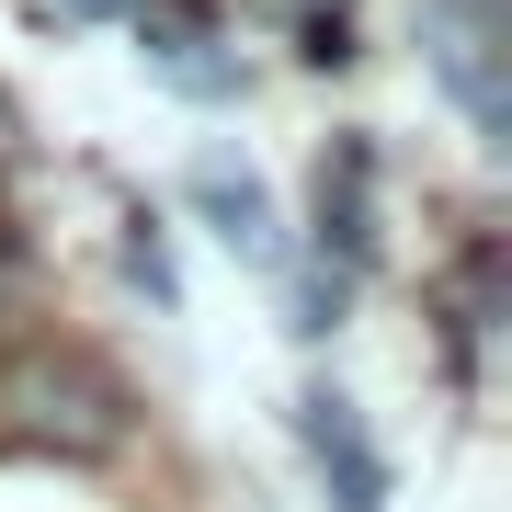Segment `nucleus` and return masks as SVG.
Here are the masks:
<instances>
[{
  "label": "nucleus",
  "mask_w": 512,
  "mask_h": 512,
  "mask_svg": "<svg viewBox=\"0 0 512 512\" xmlns=\"http://www.w3.org/2000/svg\"><path fill=\"white\" fill-rule=\"evenodd\" d=\"M296 444H308L330 512H387V456H376L365 410H353L342 387H308V399H296Z\"/></svg>",
  "instance_id": "obj_2"
},
{
  "label": "nucleus",
  "mask_w": 512,
  "mask_h": 512,
  "mask_svg": "<svg viewBox=\"0 0 512 512\" xmlns=\"http://www.w3.org/2000/svg\"><path fill=\"white\" fill-rule=\"evenodd\" d=\"M80 12H103V0H80Z\"/></svg>",
  "instance_id": "obj_8"
},
{
  "label": "nucleus",
  "mask_w": 512,
  "mask_h": 512,
  "mask_svg": "<svg viewBox=\"0 0 512 512\" xmlns=\"http://www.w3.org/2000/svg\"><path fill=\"white\" fill-rule=\"evenodd\" d=\"M126 274L148 285V308H183V285H171V251H160V228H148V217L126 228Z\"/></svg>",
  "instance_id": "obj_7"
},
{
  "label": "nucleus",
  "mask_w": 512,
  "mask_h": 512,
  "mask_svg": "<svg viewBox=\"0 0 512 512\" xmlns=\"http://www.w3.org/2000/svg\"><path fill=\"white\" fill-rule=\"evenodd\" d=\"M365 183H376V160L342 137V148L319 160V262H330V274H353V262L376 251V228H365Z\"/></svg>",
  "instance_id": "obj_6"
},
{
  "label": "nucleus",
  "mask_w": 512,
  "mask_h": 512,
  "mask_svg": "<svg viewBox=\"0 0 512 512\" xmlns=\"http://www.w3.org/2000/svg\"><path fill=\"white\" fill-rule=\"evenodd\" d=\"M137 46H148V69L183 103H228L239 92V57H217V23L183 12V0H137Z\"/></svg>",
  "instance_id": "obj_4"
},
{
  "label": "nucleus",
  "mask_w": 512,
  "mask_h": 512,
  "mask_svg": "<svg viewBox=\"0 0 512 512\" xmlns=\"http://www.w3.org/2000/svg\"><path fill=\"white\" fill-rule=\"evenodd\" d=\"M12 399H23V421H35V433H57V444H80V456L126 433V399H114L103 376H57V365H35V376L12 387Z\"/></svg>",
  "instance_id": "obj_5"
},
{
  "label": "nucleus",
  "mask_w": 512,
  "mask_h": 512,
  "mask_svg": "<svg viewBox=\"0 0 512 512\" xmlns=\"http://www.w3.org/2000/svg\"><path fill=\"white\" fill-rule=\"evenodd\" d=\"M421 57L456 92L478 137H512V46H501V0H421Z\"/></svg>",
  "instance_id": "obj_1"
},
{
  "label": "nucleus",
  "mask_w": 512,
  "mask_h": 512,
  "mask_svg": "<svg viewBox=\"0 0 512 512\" xmlns=\"http://www.w3.org/2000/svg\"><path fill=\"white\" fill-rule=\"evenodd\" d=\"M194 205H205V228H217L251 274H285V217H274V194H262V171L239 160V148H205L194 160Z\"/></svg>",
  "instance_id": "obj_3"
}]
</instances>
